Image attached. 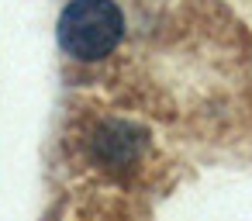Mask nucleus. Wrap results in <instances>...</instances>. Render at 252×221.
Segmentation results:
<instances>
[{"label":"nucleus","mask_w":252,"mask_h":221,"mask_svg":"<svg viewBox=\"0 0 252 221\" xmlns=\"http://www.w3.org/2000/svg\"><path fill=\"white\" fill-rule=\"evenodd\" d=\"M121 11L111 0H73L59 18V42L76 59H104L121 42Z\"/></svg>","instance_id":"1"}]
</instances>
